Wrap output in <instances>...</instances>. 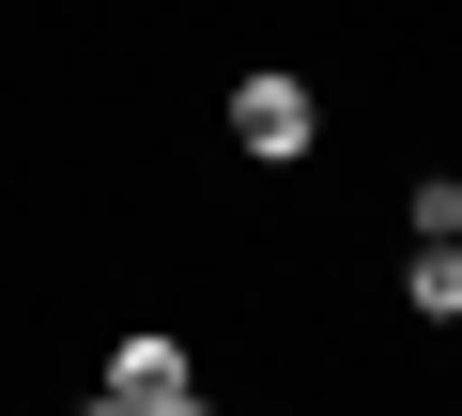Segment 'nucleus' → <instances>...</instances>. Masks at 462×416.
<instances>
[{"mask_svg": "<svg viewBox=\"0 0 462 416\" xmlns=\"http://www.w3.org/2000/svg\"><path fill=\"white\" fill-rule=\"evenodd\" d=\"M231 139H247V154H263V170H293V154H309V139H324V93H309V78H278V62H263V78H247V93H231Z\"/></svg>", "mask_w": 462, "mask_h": 416, "instance_id": "f257e3e1", "label": "nucleus"}, {"mask_svg": "<svg viewBox=\"0 0 462 416\" xmlns=\"http://www.w3.org/2000/svg\"><path fill=\"white\" fill-rule=\"evenodd\" d=\"M93 401H108V416H185V401H200V355H185V339H124V355L93 370Z\"/></svg>", "mask_w": 462, "mask_h": 416, "instance_id": "f03ea898", "label": "nucleus"}, {"mask_svg": "<svg viewBox=\"0 0 462 416\" xmlns=\"http://www.w3.org/2000/svg\"><path fill=\"white\" fill-rule=\"evenodd\" d=\"M401 293H416L431 324H462V232H416V263H401Z\"/></svg>", "mask_w": 462, "mask_h": 416, "instance_id": "7ed1b4c3", "label": "nucleus"}]
</instances>
